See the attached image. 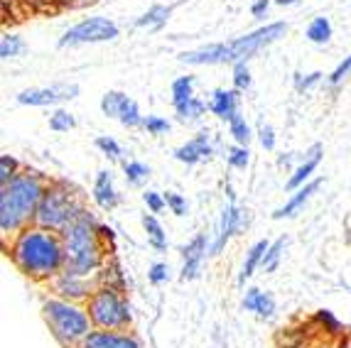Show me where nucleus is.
Instances as JSON below:
<instances>
[{
	"label": "nucleus",
	"mask_w": 351,
	"mask_h": 348,
	"mask_svg": "<svg viewBox=\"0 0 351 348\" xmlns=\"http://www.w3.org/2000/svg\"><path fill=\"white\" fill-rule=\"evenodd\" d=\"M8 256L25 277L35 282H52L66 267L62 233L35 226V223L20 231L18 236H12Z\"/></svg>",
	"instance_id": "nucleus-1"
},
{
	"label": "nucleus",
	"mask_w": 351,
	"mask_h": 348,
	"mask_svg": "<svg viewBox=\"0 0 351 348\" xmlns=\"http://www.w3.org/2000/svg\"><path fill=\"white\" fill-rule=\"evenodd\" d=\"M47 184L49 182L40 172L23 169L10 184L0 186V233H3V238H12L35 223L37 206H40Z\"/></svg>",
	"instance_id": "nucleus-2"
},
{
	"label": "nucleus",
	"mask_w": 351,
	"mask_h": 348,
	"mask_svg": "<svg viewBox=\"0 0 351 348\" xmlns=\"http://www.w3.org/2000/svg\"><path fill=\"white\" fill-rule=\"evenodd\" d=\"M287 25L285 23H270L263 27L253 29L248 35L236 37L231 42H217L206 45L199 49H189L180 54L182 64L192 66H211V64H236V62H248L253 54L263 52L265 47L276 45L280 37H285Z\"/></svg>",
	"instance_id": "nucleus-3"
},
{
	"label": "nucleus",
	"mask_w": 351,
	"mask_h": 348,
	"mask_svg": "<svg viewBox=\"0 0 351 348\" xmlns=\"http://www.w3.org/2000/svg\"><path fill=\"white\" fill-rule=\"evenodd\" d=\"M62 240H64L66 253L64 270H69V273L96 275L108 262L106 260L108 243L101 236V223L88 209H84L79 219L62 231Z\"/></svg>",
	"instance_id": "nucleus-4"
},
{
	"label": "nucleus",
	"mask_w": 351,
	"mask_h": 348,
	"mask_svg": "<svg viewBox=\"0 0 351 348\" xmlns=\"http://www.w3.org/2000/svg\"><path fill=\"white\" fill-rule=\"evenodd\" d=\"M42 316L52 329L54 338L64 348L82 346L84 338L94 331L91 324V316H88L86 307L76 302H66V299H59V297H45L42 302Z\"/></svg>",
	"instance_id": "nucleus-5"
},
{
	"label": "nucleus",
	"mask_w": 351,
	"mask_h": 348,
	"mask_svg": "<svg viewBox=\"0 0 351 348\" xmlns=\"http://www.w3.org/2000/svg\"><path fill=\"white\" fill-rule=\"evenodd\" d=\"M86 209L79 194L74 192V186L66 182H49L42 201L37 206L35 214V226L49 228V231L62 233L69 223L79 219V214Z\"/></svg>",
	"instance_id": "nucleus-6"
},
{
	"label": "nucleus",
	"mask_w": 351,
	"mask_h": 348,
	"mask_svg": "<svg viewBox=\"0 0 351 348\" xmlns=\"http://www.w3.org/2000/svg\"><path fill=\"white\" fill-rule=\"evenodd\" d=\"M84 307L91 316L94 329L125 331L133 324V312H130L128 299L123 297V292L116 290V287H108V284H101Z\"/></svg>",
	"instance_id": "nucleus-7"
},
{
	"label": "nucleus",
	"mask_w": 351,
	"mask_h": 348,
	"mask_svg": "<svg viewBox=\"0 0 351 348\" xmlns=\"http://www.w3.org/2000/svg\"><path fill=\"white\" fill-rule=\"evenodd\" d=\"M121 35V29L113 20L108 18H86L82 23H76L74 27H69L64 35L59 37V47H82V45H99V42H111Z\"/></svg>",
	"instance_id": "nucleus-8"
},
{
	"label": "nucleus",
	"mask_w": 351,
	"mask_h": 348,
	"mask_svg": "<svg viewBox=\"0 0 351 348\" xmlns=\"http://www.w3.org/2000/svg\"><path fill=\"white\" fill-rule=\"evenodd\" d=\"M101 287V277L96 275H76V273H59L57 277L49 282V290L54 297L59 299H66V302H76V304H86L91 299L96 290Z\"/></svg>",
	"instance_id": "nucleus-9"
},
{
	"label": "nucleus",
	"mask_w": 351,
	"mask_h": 348,
	"mask_svg": "<svg viewBox=\"0 0 351 348\" xmlns=\"http://www.w3.org/2000/svg\"><path fill=\"white\" fill-rule=\"evenodd\" d=\"M248 223H251V214H248V209L239 206L236 201H228L221 211L217 233L211 236V256H219V253L226 248L228 240L246 231Z\"/></svg>",
	"instance_id": "nucleus-10"
},
{
	"label": "nucleus",
	"mask_w": 351,
	"mask_h": 348,
	"mask_svg": "<svg viewBox=\"0 0 351 348\" xmlns=\"http://www.w3.org/2000/svg\"><path fill=\"white\" fill-rule=\"evenodd\" d=\"M76 96H79L76 84H54V86L25 88L18 93V103L35 105V108H52V105H62L64 101H71Z\"/></svg>",
	"instance_id": "nucleus-11"
},
{
	"label": "nucleus",
	"mask_w": 351,
	"mask_h": 348,
	"mask_svg": "<svg viewBox=\"0 0 351 348\" xmlns=\"http://www.w3.org/2000/svg\"><path fill=\"white\" fill-rule=\"evenodd\" d=\"M206 256H211V236L209 233H197L184 248H182V270L180 279L192 282L202 275Z\"/></svg>",
	"instance_id": "nucleus-12"
},
{
	"label": "nucleus",
	"mask_w": 351,
	"mask_h": 348,
	"mask_svg": "<svg viewBox=\"0 0 351 348\" xmlns=\"http://www.w3.org/2000/svg\"><path fill=\"white\" fill-rule=\"evenodd\" d=\"M211 155H214V142H211L209 130H202L197 133L192 140H187L184 145H180L175 150V160L182 164H199V162H209Z\"/></svg>",
	"instance_id": "nucleus-13"
},
{
	"label": "nucleus",
	"mask_w": 351,
	"mask_h": 348,
	"mask_svg": "<svg viewBox=\"0 0 351 348\" xmlns=\"http://www.w3.org/2000/svg\"><path fill=\"white\" fill-rule=\"evenodd\" d=\"M79 348H143V343L125 331H104L94 329L84 338V343Z\"/></svg>",
	"instance_id": "nucleus-14"
},
{
	"label": "nucleus",
	"mask_w": 351,
	"mask_h": 348,
	"mask_svg": "<svg viewBox=\"0 0 351 348\" xmlns=\"http://www.w3.org/2000/svg\"><path fill=\"white\" fill-rule=\"evenodd\" d=\"M209 110L219 121H226L231 123L236 116H239V108H241V91L236 88H214L209 93Z\"/></svg>",
	"instance_id": "nucleus-15"
},
{
	"label": "nucleus",
	"mask_w": 351,
	"mask_h": 348,
	"mask_svg": "<svg viewBox=\"0 0 351 348\" xmlns=\"http://www.w3.org/2000/svg\"><path fill=\"white\" fill-rule=\"evenodd\" d=\"M322 152H324V147L319 145V142H315L310 150L304 152L302 162H300L298 167L293 169V174L287 177V182H285L287 192H295V189L304 186L307 182H312V174H315V169L319 167V162H322Z\"/></svg>",
	"instance_id": "nucleus-16"
},
{
	"label": "nucleus",
	"mask_w": 351,
	"mask_h": 348,
	"mask_svg": "<svg viewBox=\"0 0 351 348\" xmlns=\"http://www.w3.org/2000/svg\"><path fill=\"white\" fill-rule=\"evenodd\" d=\"M91 197H94L96 206L101 211H113L121 201V194H118L116 184H113V174L108 169H101L94 179V189H91Z\"/></svg>",
	"instance_id": "nucleus-17"
},
{
	"label": "nucleus",
	"mask_w": 351,
	"mask_h": 348,
	"mask_svg": "<svg viewBox=\"0 0 351 348\" xmlns=\"http://www.w3.org/2000/svg\"><path fill=\"white\" fill-rule=\"evenodd\" d=\"M243 309L256 314L261 321H265L276 314V299H273L270 292L258 290V287H248L246 295H243Z\"/></svg>",
	"instance_id": "nucleus-18"
},
{
	"label": "nucleus",
	"mask_w": 351,
	"mask_h": 348,
	"mask_svg": "<svg viewBox=\"0 0 351 348\" xmlns=\"http://www.w3.org/2000/svg\"><path fill=\"white\" fill-rule=\"evenodd\" d=\"M322 186V179H312V182H307L304 186H300V189H295L293 192V197L287 199L285 203H282L280 209H276V214H273V219L276 221H280V219H290V216H295L300 209H302L304 203L310 201L312 199V194L317 192Z\"/></svg>",
	"instance_id": "nucleus-19"
},
{
	"label": "nucleus",
	"mask_w": 351,
	"mask_h": 348,
	"mask_svg": "<svg viewBox=\"0 0 351 348\" xmlns=\"http://www.w3.org/2000/svg\"><path fill=\"white\" fill-rule=\"evenodd\" d=\"M268 248H270V240L263 238V240H256V243L246 250V258H243V265H241V273H239V287H246L248 279L256 275V270L261 267V262H263V256Z\"/></svg>",
	"instance_id": "nucleus-20"
},
{
	"label": "nucleus",
	"mask_w": 351,
	"mask_h": 348,
	"mask_svg": "<svg viewBox=\"0 0 351 348\" xmlns=\"http://www.w3.org/2000/svg\"><path fill=\"white\" fill-rule=\"evenodd\" d=\"M141 223H143V228H145V236H147L150 248L158 250V253H165V250H167V233H165V226L160 223L158 216L143 214Z\"/></svg>",
	"instance_id": "nucleus-21"
},
{
	"label": "nucleus",
	"mask_w": 351,
	"mask_h": 348,
	"mask_svg": "<svg viewBox=\"0 0 351 348\" xmlns=\"http://www.w3.org/2000/svg\"><path fill=\"white\" fill-rule=\"evenodd\" d=\"M172 15L170 5H152L147 12H143L141 18L135 20V27L138 29H162L167 25Z\"/></svg>",
	"instance_id": "nucleus-22"
},
{
	"label": "nucleus",
	"mask_w": 351,
	"mask_h": 348,
	"mask_svg": "<svg viewBox=\"0 0 351 348\" xmlns=\"http://www.w3.org/2000/svg\"><path fill=\"white\" fill-rule=\"evenodd\" d=\"M206 110H209V103L197 99V96H192V99L184 101V103L175 105V116L180 123H197L206 116Z\"/></svg>",
	"instance_id": "nucleus-23"
},
{
	"label": "nucleus",
	"mask_w": 351,
	"mask_h": 348,
	"mask_svg": "<svg viewBox=\"0 0 351 348\" xmlns=\"http://www.w3.org/2000/svg\"><path fill=\"white\" fill-rule=\"evenodd\" d=\"M128 101H130V96L123 91H106L104 96H101V113H104L106 118H116L118 121L121 110L125 108Z\"/></svg>",
	"instance_id": "nucleus-24"
},
{
	"label": "nucleus",
	"mask_w": 351,
	"mask_h": 348,
	"mask_svg": "<svg viewBox=\"0 0 351 348\" xmlns=\"http://www.w3.org/2000/svg\"><path fill=\"white\" fill-rule=\"evenodd\" d=\"M317 324V329L322 331L327 338H339L344 336V326H341V321L334 316L329 309H319V312L315 314V319H312Z\"/></svg>",
	"instance_id": "nucleus-25"
},
{
	"label": "nucleus",
	"mask_w": 351,
	"mask_h": 348,
	"mask_svg": "<svg viewBox=\"0 0 351 348\" xmlns=\"http://www.w3.org/2000/svg\"><path fill=\"white\" fill-rule=\"evenodd\" d=\"M285 248H287L285 236H280L278 240H273V243H270V248L265 250L263 262H261V270H263V273H268V275L276 273L278 265H280V260H282V253H285Z\"/></svg>",
	"instance_id": "nucleus-26"
},
{
	"label": "nucleus",
	"mask_w": 351,
	"mask_h": 348,
	"mask_svg": "<svg viewBox=\"0 0 351 348\" xmlns=\"http://www.w3.org/2000/svg\"><path fill=\"white\" fill-rule=\"evenodd\" d=\"M307 40L312 42V45H327L329 40H332V23H329L327 18H315L310 25H307Z\"/></svg>",
	"instance_id": "nucleus-27"
},
{
	"label": "nucleus",
	"mask_w": 351,
	"mask_h": 348,
	"mask_svg": "<svg viewBox=\"0 0 351 348\" xmlns=\"http://www.w3.org/2000/svg\"><path fill=\"white\" fill-rule=\"evenodd\" d=\"M123 174L130 186H143L150 177V167L138 162V160H128V162H123Z\"/></svg>",
	"instance_id": "nucleus-28"
},
{
	"label": "nucleus",
	"mask_w": 351,
	"mask_h": 348,
	"mask_svg": "<svg viewBox=\"0 0 351 348\" xmlns=\"http://www.w3.org/2000/svg\"><path fill=\"white\" fill-rule=\"evenodd\" d=\"M194 96V76H177L172 82V105L184 103Z\"/></svg>",
	"instance_id": "nucleus-29"
},
{
	"label": "nucleus",
	"mask_w": 351,
	"mask_h": 348,
	"mask_svg": "<svg viewBox=\"0 0 351 348\" xmlns=\"http://www.w3.org/2000/svg\"><path fill=\"white\" fill-rule=\"evenodd\" d=\"M25 49H27V45H25V40L20 35H3V40H0V59L3 62L20 57Z\"/></svg>",
	"instance_id": "nucleus-30"
},
{
	"label": "nucleus",
	"mask_w": 351,
	"mask_h": 348,
	"mask_svg": "<svg viewBox=\"0 0 351 348\" xmlns=\"http://www.w3.org/2000/svg\"><path fill=\"white\" fill-rule=\"evenodd\" d=\"M228 135L234 138V142L236 145H246L248 147V142L253 140V130H251V125L246 123V118L241 116H236L234 121L228 123Z\"/></svg>",
	"instance_id": "nucleus-31"
},
{
	"label": "nucleus",
	"mask_w": 351,
	"mask_h": 348,
	"mask_svg": "<svg viewBox=\"0 0 351 348\" xmlns=\"http://www.w3.org/2000/svg\"><path fill=\"white\" fill-rule=\"evenodd\" d=\"M118 123L123 125V128L128 130H135V128H143V123H145V116L141 113V108H138V103H135L133 99L125 103V108L121 110V116H118Z\"/></svg>",
	"instance_id": "nucleus-32"
},
{
	"label": "nucleus",
	"mask_w": 351,
	"mask_h": 348,
	"mask_svg": "<svg viewBox=\"0 0 351 348\" xmlns=\"http://www.w3.org/2000/svg\"><path fill=\"white\" fill-rule=\"evenodd\" d=\"M20 172H23V167H20L18 157L8 155V152L5 155H0V186L10 184Z\"/></svg>",
	"instance_id": "nucleus-33"
},
{
	"label": "nucleus",
	"mask_w": 351,
	"mask_h": 348,
	"mask_svg": "<svg viewBox=\"0 0 351 348\" xmlns=\"http://www.w3.org/2000/svg\"><path fill=\"white\" fill-rule=\"evenodd\" d=\"M49 128L54 130V133H69V130L76 128V118L71 116L66 108H57L49 116Z\"/></svg>",
	"instance_id": "nucleus-34"
},
{
	"label": "nucleus",
	"mask_w": 351,
	"mask_h": 348,
	"mask_svg": "<svg viewBox=\"0 0 351 348\" xmlns=\"http://www.w3.org/2000/svg\"><path fill=\"white\" fill-rule=\"evenodd\" d=\"M226 162L234 169H246L251 164V152L246 145H231L226 150Z\"/></svg>",
	"instance_id": "nucleus-35"
},
{
	"label": "nucleus",
	"mask_w": 351,
	"mask_h": 348,
	"mask_svg": "<svg viewBox=\"0 0 351 348\" xmlns=\"http://www.w3.org/2000/svg\"><path fill=\"white\" fill-rule=\"evenodd\" d=\"M96 147H99L101 155H106L111 162H118L121 155H123V147L118 145V140H113L111 135H99V138H96Z\"/></svg>",
	"instance_id": "nucleus-36"
},
{
	"label": "nucleus",
	"mask_w": 351,
	"mask_h": 348,
	"mask_svg": "<svg viewBox=\"0 0 351 348\" xmlns=\"http://www.w3.org/2000/svg\"><path fill=\"white\" fill-rule=\"evenodd\" d=\"M236 91H248L253 84L251 69H248V62H236L234 64V76H231Z\"/></svg>",
	"instance_id": "nucleus-37"
},
{
	"label": "nucleus",
	"mask_w": 351,
	"mask_h": 348,
	"mask_svg": "<svg viewBox=\"0 0 351 348\" xmlns=\"http://www.w3.org/2000/svg\"><path fill=\"white\" fill-rule=\"evenodd\" d=\"M322 71H312V74H295L293 84H295V91L298 93H304L310 91V88H315L317 84L322 82Z\"/></svg>",
	"instance_id": "nucleus-38"
},
{
	"label": "nucleus",
	"mask_w": 351,
	"mask_h": 348,
	"mask_svg": "<svg viewBox=\"0 0 351 348\" xmlns=\"http://www.w3.org/2000/svg\"><path fill=\"white\" fill-rule=\"evenodd\" d=\"M349 76H351V54H349V57L341 59L339 64H337V69H334L332 74H329V86L337 88L339 84H344L346 79H349Z\"/></svg>",
	"instance_id": "nucleus-39"
},
{
	"label": "nucleus",
	"mask_w": 351,
	"mask_h": 348,
	"mask_svg": "<svg viewBox=\"0 0 351 348\" xmlns=\"http://www.w3.org/2000/svg\"><path fill=\"white\" fill-rule=\"evenodd\" d=\"M165 201H167V209H170L175 216H187L189 203H187V199L182 197V194H177V192H165Z\"/></svg>",
	"instance_id": "nucleus-40"
},
{
	"label": "nucleus",
	"mask_w": 351,
	"mask_h": 348,
	"mask_svg": "<svg viewBox=\"0 0 351 348\" xmlns=\"http://www.w3.org/2000/svg\"><path fill=\"white\" fill-rule=\"evenodd\" d=\"M143 128L147 130V135H165L167 130H170V121L162 116H145Z\"/></svg>",
	"instance_id": "nucleus-41"
},
{
	"label": "nucleus",
	"mask_w": 351,
	"mask_h": 348,
	"mask_svg": "<svg viewBox=\"0 0 351 348\" xmlns=\"http://www.w3.org/2000/svg\"><path fill=\"white\" fill-rule=\"evenodd\" d=\"M147 279H150L152 284L167 282V279H170V267H167V262H152L150 270H147Z\"/></svg>",
	"instance_id": "nucleus-42"
},
{
	"label": "nucleus",
	"mask_w": 351,
	"mask_h": 348,
	"mask_svg": "<svg viewBox=\"0 0 351 348\" xmlns=\"http://www.w3.org/2000/svg\"><path fill=\"white\" fill-rule=\"evenodd\" d=\"M143 201H145L147 211L150 214H162L167 201H165V194H158V192H143Z\"/></svg>",
	"instance_id": "nucleus-43"
},
{
	"label": "nucleus",
	"mask_w": 351,
	"mask_h": 348,
	"mask_svg": "<svg viewBox=\"0 0 351 348\" xmlns=\"http://www.w3.org/2000/svg\"><path fill=\"white\" fill-rule=\"evenodd\" d=\"M258 140H261V145H263V150H268V152L276 150V130H273V125L263 123V125L258 128Z\"/></svg>",
	"instance_id": "nucleus-44"
},
{
	"label": "nucleus",
	"mask_w": 351,
	"mask_h": 348,
	"mask_svg": "<svg viewBox=\"0 0 351 348\" xmlns=\"http://www.w3.org/2000/svg\"><path fill=\"white\" fill-rule=\"evenodd\" d=\"M270 8V0H256L251 5V15L253 18H265V12Z\"/></svg>",
	"instance_id": "nucleus-45"
},
{
	"label": "nucleus",
	"mask_w": 351,
	"mask_h": 348,
	"mask_svg": "<svg viewBox=\"0 0 351 348\" xmlns=\"http://www.w3.org/2000/svg\"><path fill=\"white\" fill-rule=\"evenodd\" d=\"M12 3H18V5H25V8H32V10H40V8L52 5L54 0H12Z\"/></svg>",
	"instance_id": "nucleus-46"
},
{
	"label": "nucleus",
	"mask_w": 351,
	"mask_h": 348,
	"mask_svg": "<svg viewBox=\"0 0 351 348\" xmlns=\"http://www.w3.org/2000/svg\"><path fill=\"white\" fill-rule=\"evenodd\" d=\"M278 164H280V167H290V164H293V155H280L278 157Z\"/></svg>",
	"instance_id": "nucleus-47"
},
{
	"label": "nucleus",
	"mask_w": 351,
	"mask_h": 348,
	"mask_svg": "<svg viewBox=\"0 0 351 348\" xmlns=\"http://www.w3.org/2000/svg\"><path fill=\"white\" fill-rule=\"evenodd\" d=\"M312 348H339V346H334L332 341H327V338H324V341H319V343H315V346Z\"/></svg>",
	"instance_id": "nucleus-48"
},
{
	"label": "nucleus",
	"mask_w": 351,
	"mask_h": 348,
	"mask_svg": "<svg viewBox=\"0 0 351 348\" xmlns=\"http://www.w3.org/2000/svg\"><path fill=\"white\" fill-rule=\"evenodd\" d=\"M273 3H276V5H282V8H285V5H298L300 0H273Z\"/></svg>",
	"instance_id": "nucleus-49"
},
{
	"label": "nucleus",
	"mask_w": 351,
	"mask_h": 348,
	"mask_svg": "<svg viewBox=\"0 0 351 348\" xmlns=\"http://www.w3.org/2000/svg\"><path fill=\"white\" fill-rule=\"evenodd\" d=\"M337 346H339V348H351V334H349V336H341V341L337 343Z\"/></svg>",
	"instance_id": "nucleus-50"
},
{
	"label": "nucleus",
	"mask_w": 351,
	"mask_h": 348,
	"mask_svg": "<svg viewBox=\"0 0 351 348\" xmlns=\"http://www.w3.org/2000/svg\"><path fill=\"white\" fill-rule=\"evenodd\" d=\"M346 240L351 243V226H349V231H346Z\"/></svg>",
	"instance_id": "nucleus-51"
},
{
	"label": "nucleus",
	"mask_w": 351,
	"mask_h": 348,
	"mask_svg": "<svg viewBox=\"0 0 351 348\" xmlns=\"http://www.w3.org/2000/svg\"><path fill=\"white\" fill-rule=\"evenodd\" d=\"M312 346H315V343L310 341V343H304V346H300V348H312Z\"/></svg>",
	"instance_id": "nucleus-52"
},
{
	"label": "nucleus",
	"mask_w": 351,
	"mask_h": 348,
	"mask_svg": "<svg viewBox=\"0 0 351 348\" xmlns=\"http://www.w3.org/2000/svg\"><path fill=\"white\" fill-rule=\"evenodd\" d=\"M64 3H71V0H64Z\"/></svg>",
	"instance_id": "nucleus-53"
}]
</instances>
